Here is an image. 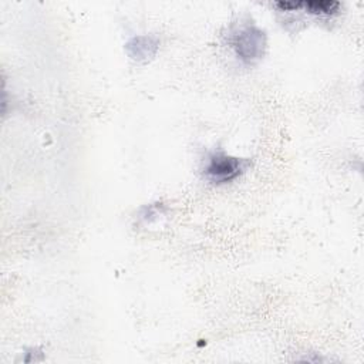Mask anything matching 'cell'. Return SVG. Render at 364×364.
Returning a JSON list of instances; mask_svg holds the SVG:
<instances>
[{
	"label": "cell",
	"instance_id": "1",
	"mask_svg": "<svg viewBox=\"0 0 364 364\" xmlns=\"http://www.w3.org/2000/svg\"><path fill=\"white\" fill-rule=\"evenodd\" d=\"M232 47L245 64H255L264 55L266 33L256 26H245L232 37Z\"/></svg>",
	"mask_w": 364,
	"mask_h": 364
},
{
	"label": "cell",
	"instance_id": "2",
	"mask_svg": "<svg viewBox=\"0 0 364 364\" xmlns=\"http://www.w3.org/2000/svg\"><path fill=\"white\" fill-rule=\"evenodd\" d=\"M249 165V161L218 152L209 156L205 166V176L213 183H225L237 178Z\"/></svg>",
	"mask_w": 364,
	"mask_h": 364
},
{
	"label": "cell",
	"instance_id": "3",
	"mask_svg": "<svg viewBox=\"0 0 364 364\" xmlns=\"http://www.w3.org/2000/svg\"><path fill=\"white\" fill-rule=\"evenodd\" d=\"M159 48V38L155 36H135L125 44L127 54L136 63L152 60Z\"/></svg>",
	"mask_w": 364,
	"mask_h": 364
},
{
	"label": "cell",
	"instance_id": "4",
	"mask_svg": "<svg viewBox=\"0 0 364 364\" xmlns=\"http://www.w3.org/2000/svg\"><path fill=\"white\" fill-rule=\"evenodd\" d=\"M303 7L310 14L331 16L338 11L340 3L334 0H310V1H303Z\"/></svg>",
	"mask_w": 364,
	"mask_h": 364
},
{
	"label": "cell",
	"instance_id": "5",
	"mask_svg": "<svg viewBox=\"0 0 364 364\" xmlns=\"http://www.w3.org/2000/svg\"><path fill=\"white\" fill-rule=\"evenodd\" d=\"M276 7L282 11H293L303 7V1H277Z\"/></svg>",
	"mask_w": 364,
	"mask_h": 364
}]
</instances>
